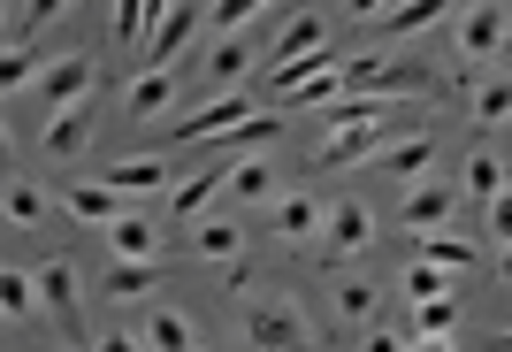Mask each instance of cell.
Masks as SVG:
<instances>
[{
    "label": "cell",
    "mask_w": 512,
    "mask_h": 352,
    "mask_svg": "<svg viewBox=\"0 0 512 352\" xmlns=\"http://www.w3.org/2000/svg\"><path fill=\"white\" fill-rule=\"evenodd\" d=\"M337 77L360 100H421L428 92V69H406V62H390V54H352V62H337Z\"/></svg>",
    "instance_id": "cell-1"
},
{
    "label": "cell",
    "mask_w": 512,
    "mask_h": 352,
    "mask_svg": "<svg viewBox=\"0 0 512 352\" xmlns=\"http://www.w3.org/2000/svg\"><path fill=\"white\" fill-rule=\"evenodd\" d=\"M245 337L260 352H314L321 345V330L299 314V299H253L245 307Z\"/></svg>",
    "instance_id": "cell-2"
},
{
    "label": "cell",
    "mask_w": 512,
    "mask_h": 352,
    "mask_svg": "<svg viewBox=\"0 0 512 352\" xmlns=\"http://www.w3.org/2000/svg\"><path fill=\"white\" fill-rule=\"evenodd\" d=\"M92 85H100V69H92V54H62L54 69H39L46 115H77V108L92 100Z\"/></svg>",
    "instance_id": "cell-3"
},
{
    "label": "cell",
    "mask_w": 512,
    "mask_h": 352,
    "mask_svg": "<svg viewBox=\"0 0 512 352\" xmlns=\"http://www.w3.org/2000/svg\"><path fill=\"white\" fill-rule=\"evenodd\" d=\"M383 115H390V100H367L344 131H329V146H321V169H352V161H367L375 154V138H383Z\"/></svg>",
    "instance_id": "cell-4"
},
{
    "label": "cell",
    "mask_w": 512,
    "mask_h": 352,
    "mask_svg": "<svg viewBox=\"0 0 512 352\" xmlns=\"http://www.w3.org/2000/svg\"><path fill=\"white\" fill-rule=\"evenodd\" d=\"M360 245H375V215H367L360 199H337V207H321V253H329V261L360 253Z\"/></svg>",
    "instance_id": "cell-5"
},
{
    "label": "cell",
    "mask_w": 512,
    "mask_h": 352,
    "mask_svg": "<svg viewBox=\"0 0 512 352\" xmlns=\"http://www.w3.org/2000/svg\"><path fill=\"white\" fill-rule=\"evenodd\" d=\"M497 46H505V0H474L467 16H459V54L482 62V54H497Z\"/></svg>",
    "instance_id": "cell-6"
},
{
    "label": "cell",
    "mask_w": 512,
    "mask_h": 352,
    "mask_svg": "<svg viewBox=\"0 0 512 352\" xmlns=\"http://www.w3.org/2000/svg\"><path fill=\"white\" fill-rule=\"evenodd\" d=\"M161 184H169V161L161 154H130V161L107 169V192L115 199H146V192H161Z\"/></svg>",
    "instance_id": "cell-7"
},
{
    "label": "cell",
    "mask_w": 512,
    "mask_h": 352,
    "mask_svg": "<svg viewBox=\"0 0 512 352\" xmlns=\"http://www.w3.org/2000/svg\"><path fill=\"white\" fill-rule=\"evenodd\" d=\"M237 123H253V108H245V92H230V100H214V108H199V115H184V123H176V138H230Z\"/></svg>",
    "instance_id": "cell-8"
},
{
    "label": "cell",
    "mask_w": 512,
    "mask_h": 352,
    "mask_svg": "<svg viewBox=\"0 0 512 352\" xmlns=\"http://www.w3.org/2000/svg\"><path fill=\"white\" fill-rule=\"evenodd\" d=\"M107 245H115V261H161V230L146 215H130V207L107 222Z\"/></svg>",
    "instance_id": "cell-9"
},
{
    "label": "cell",
    "mask_w": 512,
    "mask_h": 352,
    "mask_svg": "<svg viewBox=\"0 0 512 352\" xmlns=\"http://www.w3.org/2000/svg\"><path fill=\"white\" fill-rule=\"evenodd\" d=\"M436 161V138H398V146H375V154L360 161V169H375V176H413V169H428Z\"/></svg>",
    "instance_id": "cell-10"
},
{
    "label": "cell",
    "mask_w": 512,
    "mask_h": 352,
    "mask_svg": "<svg viewBox=\"0 0 512 352\" xmlns=\"http://www.w3.org/2000/svg\"><path fill=\"white\" fill-rule=\"evenodd\" d=\"M222 192L230 199H276V169L260 154H237V161H222Z\"/></svg>",
    "instance_id": "cell-11"
},
{
    "label": "cell",
    "mask_w": 512,
    "mask_h": 352,
    "mask_svg": "<svg viewBox=\"0 0 512 352\" xmlns=\"http://www.w3.org/2000/svg\"><path fill=\"white\" fill-rule=\"evenodd\" d=\"M398 215H406L413 238H421V230H444V222H451V192H444V184H413Z\"/></svg>",
    "instance_id": "cell-12"
},
{
    "label": "cell",
    "mask_w": 512,
    "mask_h": 352,
    "mask_svg": "<svg viewBox=\"0 0 512 352\" xmlns=\"http://www.w3.org/2000/svg\"><path fill=\"white\" fill-rule=\"evenodd\" d=\"M459 0H398V8H383V31L390 39H413V31H428V23H444Z\"/></svg>",
    "instance_id": "cell-13"
},
{
    "label": "cell",
    "mask_w": 512,
    "mask_h": 352,
    "mask_svg": "<svg viewBox=\"0 0 512 352\" xmlns=\"http://www.w3.org/2000/svg\"><path fill=\"white\" fill-rule=\"evenodd\" d=\"M169 92H176V69H146V77H138V85H130L123 115H130V123H153V115L169 108Z\"/></svg>",
    "instance_id": "cell-14"
},
{
    "label": "cell",
    "mask_w": 512,
    "mask_h": 352,
    "mask_svg": "<svg viewBox=\"0 0 512 352\" xmlns=\"http://www.w3.org/2000/svg\"><path fill=\"white\" fill-rule=\"evenodd\" d=\"M192 23H199V8H169V16L146 31V54H153V69H169L176 62V46L192 39Z\"/></svg>",
    "instance_id": "cell-15"
},
{
    "label": "cell",
    "mask_w": 512,
    "mask_h": 352,
    "mask_svg": "<svg viewBox=\"0 0 512 352\" xmlns=\"http://www.w3.org/2000/svg\"><path fill=\"white\" fill-rule=\"evenodd\" d=\"M62 207H69L77 222H92V230H107V222L123 215V199L107 192V184H69V192H62Z\"/></svg>",
    "instance_id": "cell-16"
},
{
    "label": "cell",
    "mask_w": 512,
    "mask_h": 352,
    "mask_svg": "<svg viewBox=\"0 0 512 352\" xmlns=\"http://www.w3.org/2000/svg\"><path fill=\"white\" fill-rule=\"evenodd\" d=\"M31 291H39V307L77 314V268H69V261H46L39 276H31Z\"/></svg>",
    "instance_id": "cell-17"
},
{
    "label": "cell",
    "mask_w": 512,
    "mask_h": 352,
    "mask_svg": "<svg viewBox=\"0 0 512 352\" xmlns=\"http://www.w3.org/2000/svg\"><path fill=\"white\" fill-rule=\"evenodd\" d=\"M39 69H46V54L31 39L23 46H0V92H23V85H39Z\"/></svg>",
    "instance_id": "cell-18"
},
{
    "label": "cell",
    "mask_w": 512,
    "mask_h": 352,
    "mask_svg": "<svg viewBox=\"0 0 512 352\" xmlns=\"http://www.w3.org/2000/svg\"><path fill=\"white\" fill-rule=\"evenodd\" d=\"M337 62H344V54H329V62H321V69H306V77H299V85H291V92H283V100H299V108H321V100H337V92H344Z\"/></svg>",
    "instance_id": "cell-19"
},
{
    "label": "cell",
    "mask_w": 512,
    "mask_h": 352,
    "mask_svg": "<svg viewBox=\"0 0 512 352\" xmlns=\"http://www.w3.org/2000/svg\"><path fill=\"white\" fill-rule=\"evenodd\" d=\"M276 230H283V238H314V230H321V199L314 192L276 199Z\"/></svg>",
    "instance_id": "cell-20"
},
{
    "label": "cell",
    "mask_w": 512,
    "mask_h": 352,
    "mask_svg": "<svg viewBox=\"0 0 512 352\" xmlns=\"http://www.w3.org/2000/svg\"><path fill=\"white\" fill-rule=\"evenodd\" d=\"M169 16V0H115V31H123L130 46H146V31Z\"/></svg>",
    "instance_id": "cell-21"
},
{
    "label": "cell",
    "mask_w": 512,
    "mask_h": 352,
    "mask_svg": "<svg viewBox=\"0 0 512 352\" xmlns=\"http://www.w3.org/2000/svg\"><path fill=\"white\" fill-rule=\"evenodd\" d=\"M192 245L207 253V261H237V245H245V222H222V215H214V222H199V230H192Z\"/></svg>",
    "instance_id": "cell-22"
},
{
    "label": "cell",
    "mask_w": 512,
    "mask_h": 352,
    "mask_svg": "<svg viewBox=\"0 0 512 352\" xmlns=\"http://www.w3.org/2000/svg\"><path fill=\"white\" fill-rule=\"evenodd\" d=\"M153 284H161V261H115L107 268V291H115V299H146Z\"/></svg>",
    "instance_id": "cell-23"
},
{
    "label": "cell",
    "mask_w": 512,
    "mask_h": 352,
    "mask_svg": "<svg viewBox=\"0 0 512 352\" xmlns=\"http://www.w3.org/2000/svg\"><path fill=\"white\" fill-rule=\"evenodd\" d=\"M421 261H428V268H444V276H459V268H474L482 253H474V245H459V238H436V230H421Z\"/></svg>",
    "instance_id": "cell-24"
},
{
    "label": "cell",
    "mask_w": 512,
    "mask_h": 352,
    "mask_svg": "<svg viewBox=\"0 0 512 352\" xmlns=\"http://www.w3.org/2000/svg\"><path fill=\"white\" fill-rule=\"evenodd\" d=\"M268 8H276V0H207V23L222 31V39H237V31H245L253 16H268Z\"/></svg>",
    "instance_id": "cell-25"
},
{
    "label": "cell",
    "mask_w": 512,
    "mask_h": 352,
    "mask_svg": "<svg viewBox=\"0 0 512 352\" xmlns=\"http://www.w3.org/2000/svg\"><path fill=\"white\" fill-rule=\"evenodd\" d=\"M291 54H321V16H291L276 31V62H291Z\"/></svg>",
    "instance_id": "cell-26"
},
{
    "label": "cell",
    "mask_w": 512,
    "mask_h": 352,
    "mask_svg": "<svg viewBox=\"0 0 512 352\" xmlns=\"http://www.w3.org/2000/svg\"><path fill=\"white\" fill-rule=\"evenodd\" d=\"M245 69H253V46H245V39H222V46L207 54V77H214V85H237Z\"/></svg>",
    "instance_id": "cell-27"
},
{
    "label": "cell",
    "mask_w": 512,
    "mask_h": 352,
    "mask_svg": "<svg viewBox=\"0 0 512 352\" xmlns=\"http://www.w3.org/2000/svg\"><path fill=\"white\" fill-rule=\"evenodd\" d=\"M222 192V169H199L192 184H176V199H169V215L184 222V215H199V207H207V199Z\"/></svg>",
    "instance_id": "cell-28"
},
{
    "label": "cell",
    "mask_w": 512,
    "mask_h": 352,
    "mask_svg": "<svg viewBox=\"0 0 512 352\" xmlns=\"http://www.w3.org/2000/svg\"><path fill=\"white\" fill-rule=\"evenodd\" d=\"M467 192L482 199V207H490V199H505V161H497V154H474V161H467Z\"/></svg>",
    "instance_id": "cell-29"
},
{
    "label": "cell",
    "mask_w": 512,
    "mask_h": 352,
    "mask_svg": "<svg viewBox=\"0 0 512 352\" xmlns=\"http://www.w3.org/2000/svg\"><path fill=\"white\" fill-rule=\"evenodd\" d=\"M85 138H92L85 108H77V115H46V154H77V146H85Z\"/></svg>",
    "instance_id": "cell-30"
},
{
    "label": "cell",
    "mask_w": 512,
    "mask_h": 352,
    "mask_svg": "<svg viewBox=\"0 0 512 352\" xmlns=\"http://www.w3.org/2000/svg\"><path fill=\"white\" fill-rule=\"evenodd\" d=\"M146 352H192V322H184V314H153Z\"/></svg>",
    "instance_id": "cell-31"
},
{
    "label": "cell",
    "mask_w": 512,
    "mask_h": 352,
    "mask_svg": "<svg viewBox=\"0 0 512 352\" xmlns=\"http://www.w3.org/2000/svg\"><path fill=\"white\" fill-rule=\"evenodd\" d=\"M451 322H459L451 299H413V337H451Z\"/></svg>",
    "instance_id": "cell-32"
},
{
    "label": "cell",
    "mask_w": 512,
    "mask_h": 352,
    "mask_svg": "<svg viewBox=\"0 0 512 352\" xmlns=\"http://www.w3.org/2000/svg\"><path fill=\"white\" fill-rule=\"evenodd\" d=\"M8 222H23V230H39V222H46L39 184H8Z\"/></svg>",
    "instance_id": "cell-33"
},
{
    "label": "cell",
    "mask_w": 512,
    "mask_h": 352,
    "mask_svg": "<svg viewBox=\"0 0 512 352\" xmlns=\"http://www.w3.org/2000/svg\"><path fill=\"white\" fill-rule=\"evenodd\" d=\"M39 307V291H31V276H16V268H0V314H31Z\"/></svg>",
    "instance_id": "cell-34"
},
{
    "label": "cell",
    "mask_w": 512,
    "mask_h": 352,
    "mask_svg": "<svg viewBox=\"0 0 512 352\" xmlns=\"http://www.w3.org/2000/svg\"><path fill=\"white\" fill-rule=\"evenodd\" d=\"M505 108H512V92H505V77H490V85L474 92V115H482V123H505Z\"/></svg>",
    "instance_id": "cell-35"
},
{
    "label": "cell",
    "mask_w": 512,
    "mask_h": 352,
    "mask_svg": "<svg viewBox=\"0 0 512 352\" xmlns=\"http://www.w3.org/2000/svg\"><path fill=\"white\" fill-rule=\"evenodd\" d=\"M406 291H413V299H451V291H444V268H428V261L406 268Z\"/></svg>",
    "instance_id": "cell-36"
},
{
    "label": "cell",
    "mask_w": 512,
    "mask_h": 352,
    "mask_svg": "<svg viewBox=\"0 0 512 352\" xmlns=\"http://www.w3.org/2000/svg\"><path fill=\"white\" fill-rule=\"evenodd\" d=\"M337 314L344 322H367V314H375V291L367 284H337Z\"/></svg>",
    "instance_id": "cell-37"
},
{
    "label": "cell",
    "mask_w": 512,
    "mask_h": 352,
    "mask_svg": "<svg viewBox=\"0 0 512 352\" xmlns=\"http://www.w3.org/2000/svg\"><path fill=\"white\" fill-rule=\"evenodd\" d=\"M62 8H69V0H23V23L39 31V23H54V16H62Z\"/></svg>",
    "instance_id": "cell-38"
},
{
    "label": "cell",
    "mask_w": 512,
    "mask_h": 352,
    "mask_svg": "<svg viewBox=\"0 0 512 352\" xmlns=\"http://www.w3.org/2000/svg\"><path fill=\"white\" fill-rule=\"evenodd\" d=\"M100 352H146L138 337H100Z\"/></svg>",
    "instance_id": "cell-39"
},
{
    "label": "cell",
    "mask_w": 512,
    "mask_h": 352,
    "mask_svg": "<svg viewBox=\"0 0 512 352\" xmlns=\"http://www.w3.org/2000/svg\"><path fill=\"white\" fill-rule=\"evenodd\" d=\"M406 352H451V337H413Z\"/></svg>",
    "instance_id": "cell-40"
},
{
    "label": "cell",
    "mask_w": 512,
    "mask_h": 352,
    "mask_svg": "<svg viewBox=\"0 0 512 352\" xmlns=\"http://www.w3.org/2000/svg\"><path fill=\"white\" fill-rule=\"evenodd\" d=\"M383 8H398V0H352V16H383Z\"/></svg>",
    "instance_id": "cell-41"
},
{
    "label": "cell",
    "mask_w": 512,
    "mask_h": 352,
    "mask_svg": "<svg viewBox=\"0 0 512 352\" xmlns=\"http://www.w3.org/2000/svg\"><path fill=\"white\" fill-rule=\"evenodd\" d=\"M367 352H406V337H367Z\"/></svg>",
    "instance_id": "cell-42"
},
{
    "label": "cell",
    "mask_w": 512,
    "mask_h": 352,
    "mask_svg": "<svg viewBox=\"0 0 512 352\" xmlns=\"http://www.w3.org/2000/svg\"><path fill=\"white\" fill-rule=\"evenodd\" d=\"M0 161H8V131H0Z\"/></svg>",
    "instance_id": "cell-43"
}]
</instances>
